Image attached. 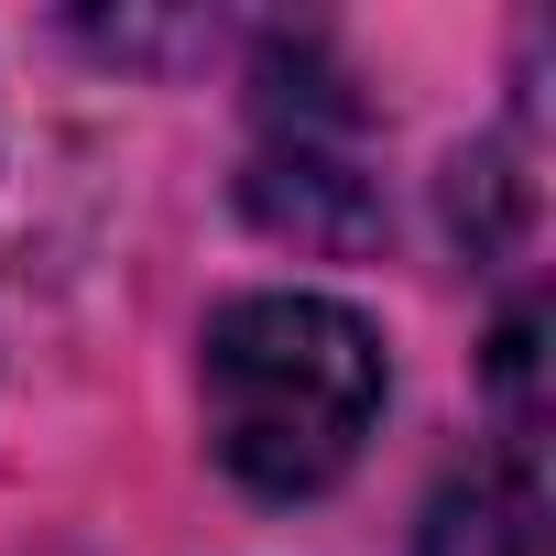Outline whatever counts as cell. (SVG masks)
Listing matches in <instances>:
<instances>
[{"label":"cell","instance_id":"cell-2","mask_svg":"<svg viewBox=\"0 0 556 556\" xmlns=\"http://www.w3.org/2000/svg\"><path fill=\"white\" fill-rule=\"evenodd\" d=\"M251 218L262 229H285V240H306V251H371L382 240V197H371V175L350 164V153H328V142H273L262 164H251Z\"/></svg>","mask_w":556,"mask_h":556},{"label":"cell","instance_id":"cell-3","mask_svg":"<svg viewBox=\"0 0 556 556\" xmlns=\"http://www.w3.org/2000/svg\"><path fill=\"white\" fill-rule=\"evenodd\" d=\"M426 556H545V458L502 447L491 469L447 480L426 513Z\"/></svg>","mask_w":556,"mask_h":556},{"label":"cell","instance_id":"cell-1","mask_svg":"<svg viewBox=\"0 0 556 556\" xmlns=\"http://www.w3.org/2000/svg\"><path fill=\"white\" fill-rule=\"evenodd\" d=\"M382 415V339L328 295H240L207 328V447L240 491H328Z\"/></svg>","mask_w":556,"mask_h":556}]
</instances>
